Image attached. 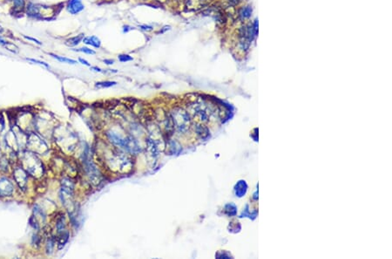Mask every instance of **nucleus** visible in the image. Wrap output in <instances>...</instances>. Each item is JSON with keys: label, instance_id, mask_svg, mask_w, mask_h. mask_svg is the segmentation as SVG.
Returning <instances> with one entry per match:
<instances>
[{"label": "nucleus", "instance_id": "1", "mask_svg": "<svg viewBox=\"0 0 392 259\" xmlns=\"http://www.w3.org/2000/svg\"><path fill=\"white\" fill-rule=\"evenodd\" d=\"M25 11L27 16L32 18L36 19H50V17L54 14V9L47 6V5H39V4H34V3H28L26 5Z\"/></svg>", "mask_w": 392, "mask_h": 259}, {"label": "nucleus", "instance_id": "2", "mask_svg": "<svg viewBox=\"0 0 392 259\" xmlns=\"http://www.w3.org/2000/svg\"><path fill=\"white\" fill-rule=\"evenodd\" d=\"M174 127L180 133H186L190 127L189 114L182 108H176L171 114Z\"/></svg>", "mask_w": 392, "mask_h": 259}, {"label": "nucleus", "instance_id": "3", "mask_svg": "<svg viewBox=\"0 0 392 259\" xmlns=\"http://www.w3.org/2000/svg\"><path fill=\"white\" fill-rule=\"evenodd\" d=\"M257 33V20L254 25H245L240 29V46L242 50H248L254 37Z\"/></svg>", "mask_w": 392, "mask_h": 259}, {"label": "nucleus", "instance_id": "4", "mask_svg": "<svg viewBox=\"0 0 392 259\" xmlns=\"http://www.w3.org/2000/svg\"><path fill=\"white\" fill-rule=\"evenodd\" d=\"M86 173H87V175L89 176L90 178V180L92 181V182L95 184V185H98L99 184L100 182H101V179H102V175H101V174L99 172V170L98 169V168L95 166L94 164L92 163V162H91V161H88L87 163L86 164Z\"/></svg>", "mask_w": 392, "mask_h": 259}, {"label": "nucleus", "instance_id": "5", "mask_svg": "<svg viewBox=\"0 0 392 259\" xmlns=\"http://www.w3.org/2000/svg\"><path fill=\"white\" fill-rule=\"evenodd\" d=\"M122 149L126 150V152L133 154V155H137L140 152V146L139 143L137 142L133 136H126L125 137V141L123 143V147Z\"/></svg>", "mask_w": 392, "mask_h": 259}, {"label": "nucleus", "instance_id": "6", "mask_svg": "<svg viewBox=\"0 0 392 259\" xmlns=\"http://www.w3.org/2000/svg\"><path fill=\"white\" fill-rule=\"evenodd\" d=\"M66 9L68 12H70L72 15H77L80 13L82 11H84L85 5L82 0H70L67 3Z\"/></svg>", "mask_w": 392, "mask_h": 259}, {"label": "nucleus", "instance_id": "7", "mask_svg": "<svg viewBox=\"0 0 392 259\" xmlns=\"http://www.w3.org/2000/svg\"><path fill=\"white\" fill-rule=\"evenodd\" d=\"M106 134H107V137H108V140L113 143V145L116 146L118 148H122L123 143H124V141H125V137H123L121 134L114 132V131H109V132H107Z\"/></svg>", "mask_w": 392, "mask_h": 259}, {"label": "nucleus", "instance_id": "8", "mask_svg": "<svg viewBox=\"0 0 392 259\" xmlns=\"http://www.w3.org/2000/svg\"><path fill=\"white\" fill-rule=\"evenodd\" d=\"M12 184L9 180L3 178L0 180V195L1 196H8L12 193Z\"/></svg>", "mask_w": 392, "mask_h": 259}, {"label": "nucleus", "instance_id": "9", "mask_svg": "<svg viewBox=\"0 0 392 259\" xmlns=\"http://www.w3.org/2000/svg\"><path fill=\"white\" fill-rule=\"evenodd\" d=\"M82 43H84L85 45L87 46H91V47H94L96 49H99L101 47V40L99 37L95 36V35H91V36H85Z\"/></svg>", "mask_w": 392, "mask_h": 259}, {"label": "nucleus", "instance_id": "10", "mask_svg": "<svg viewBox=\"0 0 392 259\" xmlns=\"http://www.w3.org/2000/svg\"><path fill=\"white\" fill-rule=\"evenodd\" d=\"M146 148H147V151H148L149 155H151L153 158H156L159 155V148L157 145V142L153 140V138H148L146 141Z\"/></svg>", "mask_w": 392, "mask_h": 259}, {"label": "nucleus", "instance_id": "11", "mask_svg": "<svg viewBox=\"0 0 392 259\" xmlns=\"http://www.w3.org/2000/svg\"><path fill=\"white\" fill-rule=\"evenodd\" d=\"M84 37H85V34L81 33V34H79V35H77V36L69 38L68 39L65 40V44L68 47L73 48V47H75V46H79V45L81 43L82 40H83V39H84Z\"/></svg>", "mask_w": 392, "mask_h": 259}, {"label": "nucleus", "instance_id": "12", "mask_svg": "<svg viewBox=\"0 0 392 259\" xmlns=\"http://www.w3.org/2000/svg\"><path fill=\"white\" fill-rule=\"evenodd\" d=\"M49 55H51L53 59H55L56 60H58V61H59V62H61V63L71 64V65H75V64H78V61H77V60L70 59V58H67V57H64V56L54 54V53H49Z\"/></svg>", "mask_w": 392, "mask_h": 259}, {"label": "nucleus", "instance_id": "13", "mask_svg": "<svg viewBox=\"0 0 392 259\" xmlns=\"http://www.w3.org/2000/svg\"><path fill=\"white\" fill-rule=\"evenodd\" d=\"M12 2V5L15 11H17L18 12L25 11L26 8V2L25 0H11Z\"/></svg>", "mask_w": 392, "mask_h": 259}, {"label": "nucleus", "instance_id": "14", "mask_svg": "<svg viewBox=\"0 0 392 259\" xmlns=\"http://www.w3.org/2000/svg\"><path fill=\"white\" fill-rule=\"evenodd\" d=\"M72 50L75 51V52H82V53H85V54H88V55L96 54V52H95L93 49H91L90 47H88V46H83V47H79V48H72Z\"/></svg>", "mask_w": 392, "mask_h": 259}, {"label": "nucleus", "instance_id": "15", "mask_svg": "<svg viewBox=\"0 0 392 259\" xmlns=\"http://www.w3.org/2000/svg\"><path fill=\"white\" fill-rule=\"evenodd\" d=\"M4 48H5V50L9 51V52H13V53H18V52H19V47H18L16 44L11 43V42H10V41H7V43L5 44V46H4Z\"/></svg>", "mask_w": 392, "mask_h": 259}, {"label": "nucleus", "instance_id": "16", "mask_svg": "<svg viewBox=\"0 0 392 259\" xmlns=\"http://www.w3.org/2000/svg\"><path fill=\"white\" fill-rule=\"evenodd\" d=\"M117 82L115 81H99L95 84V86L98 88H107V87L115 86Z\"/></svg>", "mask_w": 392, "mask_h": 259}, {"label": "nucleus", "instance_id": "17", "mask_svg": "<svg viewBox=\"0 0 392 259\" xmlns=\"http://www.w3.org/2000/svg\"><path fill=\"white\" fill-rule=\"evenodd\" d=\"M251 13H252V9L249 6H246V7H244L243 9L241 11L240 17H241V19H246V18H249L251 16Z\"/></svg>", "mask_w": 392, "mask_h": 259}, {"label": "nucleus", "instance_id": "18", "mask_svg": "<svg viewBox=\"0 0 392 259\" xmlns=\"http://www.w3.org/2000/svg\"><path fill=\"white\" fill-rule=\"evenodd\" d=\"M25 60L30 61V62H32V63H33V64H38V65L43 66H45V67H46V68H50V66L48 65V64L46 63V62L41 61V60H38V59H32V58H25Z\"/></svg>", "mask_w": 392, "mask_h": 259}, {"label": "nucleus", "instance_id": "19", "mask_svg": "<svg viewBox=\"0 0 392 259\" xmlns=\"http://www.w3.org/2000/svg\"><path fill=\"white\" fill-rule=\"evenodd\" d=\"M118 59H119V60L120 62H122V63L128 62V61H133V58L128 54H119V56H118Z\"/></svg>", "mask_w": 392, "mask_h": 259}, {"label": "nucleus", "instance_id": "20", "mask_svg": "<svg viewBox=\"0 0 392 259\" xmlns=\"http://www.w3.org/2000/svg\"><path fill=\"white\" fill-rule=\"evenodd\" d=\"M22 36L24 39H27V40L32 41V42L35 43V44L38 45V46H42V42L38 40V39H35V38H32V37H30V36H26V35H22Z\"/></svg>", "mask_w": 392, "mask_h": 259}, {"label": "nucleus", "instance_id": "21", "mask_svg": "<svg viewBox=\"0 0 392 259\" xmlns=\"http://www.w3.org/2000/svg\"><path fill=\"white\" fill-rule=\"evenodd\" d=\"M139 27H140L142 31H144V32H152V31L153 30V26L148 25H139Z\"/></svg>", "mask_w": 392, "mask_h": 259}, {"label": "nucleus", "instance_id": "22", "mask_svg": "<svg viewBox=\"0 0 392 259\" xmlns=\"http://www.w3.org/2000/svg\"><path fill=\"white\" fill-rule=\"evenodd\" d=\"M64 228H65V224H64V219L61 218L60 220L58 221V223H57V229H58V231L59 232H61L63 231Z\"/></svg>", "mask_w": 392, "mask_h": 259}, {"label": "nucleus", "instance_id": "23", "mask_svg": "<svg viewBox=\"0 0 392 259\" xmlns=\"http://www.w3.org/2000/svg\"><path fill=\"white\" fill-rule=\"evenodd\" d=\"M79 63H81L82 65H85L86 66H91V64L86 60V59H82V58H79Z\"/></svg>", "mask_w": 392, "mask_h": 259}, {"label": "nucleus", "instance_id": "24", "mask_svg": "<svg viewBox=\"0 0 392 259\" xmlns=\"http://www.w3.org/2000/svg\"><path fill=\"white\" fill-rule=\"evenodd\" d=\"M103 62L106 65H113L114 64V60L111 59H103Z\"/></svg>", "mask_w": 392, "mask_h": 259}, {"label": "nucleus", "instance_id": "25", "mask_svg": "<svg viewBox=\"0 0 392 259\" xmlns=\"http://www.w3.org/2000/svg\"><path fill=\"white\" fill-rule=\"evenodd\" d=\"M6 43H7V40H6L5 39H4L2 36H0V46L4 47V46H5V44H6Z\"/></svg>", "mask_w": 392, "mask_h": 259}, {"label": "nucleus", "instance_id": "26", "mask_svg": "<svg viewBox=\"0 0 392 259\" xmlns=\"http://www.w3.org/2000/svg\"><path fill=\"white\" fill-rule=\"evenodd\" d=\"M228 3H229L230 5H238L241 0H228Z\"/></svg>", "mask_w": 392, "mask_h": 259}, {"label": "nucleus", "instance_id": "27", "mask_svg": "<svg viewBox=\"0 0 392 259\" xmlns=\"http://www.w3.org/2000/svg\"><path fill=\"white\" fill-rule=\"evenodd\" d=\"M90 67H91V70H92V71H94V72H98V73H101V72H102L101 68L97 67V66H90Z\"/></svg>", "mask_w": 392, "mask_h": 259}, {"label": "nucleus", "instance_id": "28", "mask_svg": "<svg viewBox=\"0 0 392 259\" xmlns=\"http://www.w3.org/2000/svg\"><path fill=\"white\" fill-rule=\"evenodd\" d=\"M3 32H4V28H3V26L0 25V33H2Z\"/></svg>", "mask_w": 392, "mask_h": 259}, {"label": "nucleus", "instance_id": "29", "mask_svg": "<svg viewBox=\"0 0 392 259\" xmlns=\"http://www.w3.org/2000/svg\"><path fill=\"white\" fill-rule=\"evenodd\" d=\"M5 1H11V0H5Z\"/></svg>", "mask_w": 392, "mask_h": 259}]
</instances>
